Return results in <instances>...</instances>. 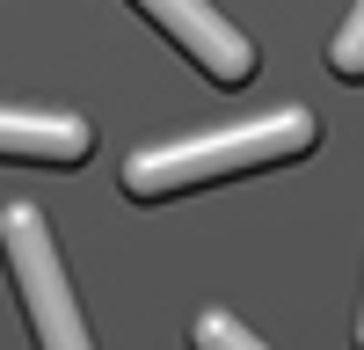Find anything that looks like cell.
<instances>
[{"label": "cell", "mask_w": 364, "mask_h": 350, "mask_svg": "<svg viewBox=\"0 0 364 350\" xmlns=\"http://www.w3.org/2000/svg\"><path fill=\"white\" fill-rule=\"evenodd\" d=\"M328 66H336V80H364V0H350L336 44H328Z\"/></svg>", "instance_id": "8992f818"}, {"label": "cell", "mask_w": 364, "mask_h": 350, "mask_svg": "<svg viewBox=\"0 0 364 350\" xmlns=\"http://www.w3.org/2000/svg\"><path fill=\"white\" fill-rule=\"evenodd\" d=\"M314 110H269L248 117V124H226V132H204V139H175V146H146V154L124 161V197L132 204H161L182 190H204V183H226V175H255V168H277L314 154Z\"/></svg>", "instance_id": "6da1fadb"}, {"label": "cell", "mask_w": 364, "mask_h": 350, "mask_svg": "<svg viewBox=\"0 0 364 350\" xmlns=\"http://www.w3.org/2000/svg\"><path fill=\"white\" fill-rule=\"evenodd\" d=\"M0 255H8L22 314H29V329H37V350H95L80 307H73V277H66V262H58V241H51L37 204H0Z\"/></svg>", "instance_id": "7a4b0ae2"}, {"label": "cell", "mask_w": 364, "mask_h": 350, "mask_svg": "<svg viewBox=\"0 0 364 350\" xmlns=\"http://www.w3.org/2000/svg\"><path fill=\"white\" fill-rule=\"evenodd\" d=\"M95 154V124L66 110H0V161H44V168H73Z\"/></svg>", "instance_id": "277c9868"}, {"label": "cell", "mask_w": 364, "mask_h": 350, "mask_svg": "<svg viewBox=\"0 0 364 350\" xmlns=\"http://www.w3.org/2000/svg\"><path fill=\"white\" fill-rule=\"evenodd\" d=\"M190 350H269V343L248 329V321H233V314H197Z\"/></svg>", "instance_id": "5b68a950"}, {"label": "cell", "mask_w": 364, "mask_h": 350, "mask_svg": "<svg viewBox=\"0 0 364 350\" xmlns=\"http://www.w3.org/2000/svg\"><path fill=\"white\" fill-rule=\"evenodd\" d=\"M132 8H139L146 22H161L168 44L190 58L204 80H219V88H248V80H255V66H262L255 44L240 37L211 0H132Z\"/></svg>", "instance_id": "3957f363"}]
</instances>
